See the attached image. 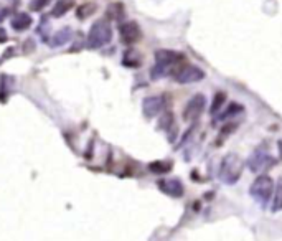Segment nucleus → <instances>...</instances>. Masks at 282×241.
Wrapping results in <instances>:
<instances>
[{
	"instance_id": "obj_13",
	"label": "nucleus",
	"mask_w": 282,
	"mask_h": 241,
	"mask_svg": "<svg viewBox=\"0 0 282 241\" xmlns=\"http://www.w3.org/2000/svg\"><path fill=\"white\" fill-rule=\"evenodd\" d=\"M122 65L125 68H140L142 66V55L137 52L135 48L125 50V53L122 56Z\"/></svg>"
},
{
	"instance_id": "obj_7",
	"label": "nucleus",
	"mask_w": 282,
	"mask_h": 241,
	"mask_svg": "<svg viewBox=\"0 0 282 241\" xmlns=\"http://www.w3.org/2000/svg\"><path fill=\"white\" fill-rule=\"evenodd\" d=\"M119 36L124 45H135L142 40V28L137 22H122L119 23Z\"/></svg>"
},
{
	"instance_id": "obj_6",
	"label": "nucleus",
	"mask_w": 282,
	"mask_h": 241,
	"mask_svg": "<svg viewBox=\"0 0 282 241\" xmlns=\"http://www.w3.org/2000/svg\"><path fill=\"white\" fill-rule=\"evenodd\" d=\"M206 78V73L197 65H180L173 71V79L180 85H192L198 83Z\"/></svg>"
},
{
	"instance_id": "obj_5",
	"label": "nucleus",
	"mask_w": 282,
	"mask_h": 241,
	"mask_svg": "<svg viewBox=\"0 0 282 241\" xmlns=\"http://www.w3.org/2000/svg\"><path fill=\"white\" fill-rule=\"evenodd\" d=\"M275 162L277 160H275V158L266 150L264 145H262V147H258L251 154V157L248 158V167L251 172L258 174V172H264V170L274 167Z\"/></svg>"
},
{
	"instance_id": "obj_18",
	"label": "nucleus",
	"mask_w": 282,
	"mask_h": 241,
	"mask_svg": "<svg viewBox=\"0 0 282 241\" xmlns=\"http://www.w3.org/2000/svg\"><path fill=\"white\" fill-rule=\"evenodd\" d=\"M173 169V162L172 160H154L149 164V170L155 175H164L168 174Z\"/></svg>"
},
{
	"instance_id": "obj_16",
	"label": "nucleus",
	"mask_w": 282,
	"mask_h": 241,
	"mask_svg": "<svg viewBox=\"0 0 282 241\" xmlns=\"http://www.w3.org/2000/svg\"><path fill=\"white\" fill-rule=\"evenodd\" d=\"M106 15H108L109 20L114 22H121L122 18L125 17V7L122 2H112L109 4L108 10H106Z\"/></svg>"
},
{
	"instance_id": "obj_1",
	"label": "nucleus",
	"mask_w": 282,
	"mask_h": 241,
	"mask_svg": "<svg viewBox=\"0 0 282 241\" xmlns=\"http://www.w3.org/2000/svg\"><path fill=\"white\" fill-rule=\"evenodd\" d=\"M155 65L150 69V78L154 81L164 78V76L173 73L183 61V55L173 50H157L155 52Z\"/></svg>"
},
{
	"instance_id": "obj_14",
	"label": "nucleus",
	"mask_w": 282,
	"mask_h": 241,
	"mask_svg": "<svg viewBox=\"0 0 282 241\" xmlns=\"http://www.w3.org/2000/svg\"><path fill=\"white\" fill-rule=\"evenodd\" d=\"M14 78H10L9 74H2V78H0V103H7L9 96L14 91Z\"/></svg>"
},
{
	"instance_id": "obj_19",
	"label": "nucleus",
	"mask_w": 282,
	"mask_h": 241,
	"mask_svg": "<svg viewBox=\"0 0 282 241\" xmlns=\"http://www.w3.org/2000/svg\"><path fill=\"white\" fill-rule=\"evenodd\" d=\"M282 210V179L277 182V185L274 187L272 193V204H271V212L277 213Z\"/></svg>"
},
{
	"instance_id": "obj_12",
	"label": "nucleus",
	"mask_w": 282,
	"mask_h": 241,
	"mask_svg": "<svg viewBox=\"0 0 282 241\" xmlns=\"http://www.w3.org/2000/svg\"><path fill=\"white\" fill-rule=\"evenodd\" d=\"M31 23H33V20H31V17L27 14V12H18V14L12 17L10 25L15 31H25L31 27Z\"/></svg>"
},
{
	"instance_id": "obj_26",
	"label": "nucleus",
	"mask_w": 282,
	"mask_h": 241,
	"mask_svg": "<svg viewBox=\"0 0 282 241\" xmlns=\"http://www.w3.org/2000/svg\"><path fill=\"white\" fill-rule=\"evenodd\" d=\"M5 17H7V10H2V12H0V22H4Z\"/></svg>"
},
{
	"instance_id": "obj_24",
	"label": "nucleus",
	"mask_w": 282,
	"mask_h": 241,
	"mask_svg": "<svg viewBox=\"0 0 282 241\" xmlns=\"http://www.w3.org/2000/svg\"><path fill=\"white\" fill-rule=\"evenodd\" d=\"M9 40V36H7V31H5V28L0 27V43H5Z\"/></svg>"
},
{
	"instance_id": "obj_22",
	"label": "nucleus",
	"mask_w": 282,
	"mask_h": 241,
	"mask_svg": "<svg viewBox=\"0 0 282 241\" xmlns=\"http://www.w3.org/2000/svg\"><path fill=\"white\" fill-rule=\"evenodd\" d=\"M172 126H173V114L172 112H165L164 116L160 117V120H159V129L168 131V129H172Z\"/></svg>"
},
{
	"instance_id": "obj_4",
	"label": "nucleus",
	"mask_w": 282,
	"mask_h": 241,
	"mask_svg": "<svg viewBox=\"0 0 282 241\" xmlns=\"http://www.w3.org/2000/svg\"><path fill=\"white\" fill-rule=\"evenodd\" d=\"M274 193V180L267 175H259L249 187V195L256 204H259L262 208H267L269 202Z\"/></svg>"
},
{
	"instance_id": "obj_8",
	"label": "nucleus",
	"mask_w": 282,
	"mask_h": 241,
	"mask_svg": "<svg viewBox=\"0 0 282 241\" xmlns=\"http://www.w3.org/2000/svg\"><path fill=\"white\" fill-rule=\"evenodd\" d=\"M205 106H206V96L205 94H195V96H192V99L188 101L185 109H183V119L185 120H197L200 116H202V112L205 111Z\"/></svg>"
},
{
	"instance_id": "obj_20",
	"label": "nucleus",
	"mask_w": 282,
	"mask_h": 241,
	"mask_svg": "<svg viewBox=\"0 0 282 241\" xmlns=\"http://www.w3.org/2000/svg\"><path fill=\"white\" fill-rule=\"evenodd\" d=\"M98 10V5L92 4V2H86L83 5H79L78 10H76V17L79 18V20H86V18H89L94 12Z\"/></svg>"
},
{
	"instance_id": "obj_25",
	"label": "nucleus",
	"mask_w": 282,
	"mask_h": 241,
	"mask_svg": "<svg viewBox=\"0 0 282 241\" xmlns=\"http://www.w3.org/2000/svg\"><path fill=\"white\" fill-rule=\"evenodd\" d=\"M277 149H279V158L282 160V139L277 142Z\"/></svg>"
},
{
	"instance_id": "obj_3",
	"label": "nucleus",
	"mask_w": 282,
	"mask_h": 241,
	"mask_svg": "<svg viewBox=\"0 0 282 241\" xmlns=\"http://www.w3.org/2000/svg\"><path fill=\"white\" fill-rule=\"evenodd\" d=\"M112 40V28L109 22L106 18H101V20L94 22L89 28V33H87V40L86 45L89 50H98L106 47L108 43Z\"/></svg>"
},
{
	"instance_id": "obj_17",
	"label": "nucleus",
	"mask_w": 282,
	"mask_h": 241,
	"mask_svg": "<svg viewBox=\"0 0 282 241\" xmlns=\"http://www.w3.org/2000/svg\"><path fill=\"white\" fill-rule=\"evenodd\" d=\"M241 112H244V106H241L240 103H231L229 106H228V109H224L221 114H218V116L215 117V120L218 123H223V120H228V119H231V117H234V116H238V114H241Z\"/></svg>"
},
{
	"instance_id": "obj_9",
	"label": "nucleus",
	"mask_w": 282,
	"mask_h": 241,
	"mask_svg": "<svg viewBox=\"0 0 282 241\" xmlns=\"http://www.w3.org/2000/svg\"><path fill=\"white\" fill-rule=\"evenodd\" d=\"M157 187L162 193L172 196V198H180L185 193V187L180 179H160L157 182Z\"/></svg>"
},
{
	"instance_id": "obj_15",
	"label": "nucleus",
	"mask_w": 282,
	"mask_h": 241,
	"mask_svg": "<svg viewBox=\"0 0 282 241\" xmlns=\"http://www.w3.org/2000/svg\"><path fill=\"white\" fill-rule=\"evenodd\" d=\"M74 4H76V0H56V4L53 5V10H52V17L60 18L63 15H66L74 7Z\"/></svg>"
},
{
	"instance_id": "obj_2",
	"label": "nucleus",
	"mask_w": 282,
	"mask_h": 241,
	"mask_svg": "<svg viewBox=\"0 0 282 241\" xmlns=\"http://www.w3.org/2000/svg\"><path fill=\"white\" fill-rule=\"evenodd\" d=\"M244 170V160L236 154H228L221 158L218 167V179L226 185H234L240 182Z\"/></svg>"
},
{
	"instance_id": "obj_23",
	"label": "nucleus",
	"mask_w": 282,
	"mask_h": 241,
	"mask_svg": "<svg viewBox=\"0 0 282 241\" xmlns=\"http://www.w3.org/2000/svg\"><path fill=\"white\" fill-rule=\"evenodd\" d=\"M53 0H31L30 2V10L31 12H43Z\"/></svg>"
},
{
	"instance_id": "obj_10",
	"label": "nucleus",
	"mask_w": 282,
	"mask_h": 241,
	"mask_svg": "<svg viewBox=\"0 0 282 241\" xmlns=\"http://www.w3.org/2000/svg\"><path fill=\"white\" fill-rule=\"evenodd\" d=\"M165 101L164 96H147L142 101V112L147 119H152L155 116H159L164 109Z\"/></svg>"
},
{
	"instance_id": "obj_11",
	"label": "nucleus",
	"mask_w": 282,
	"mask_h": 241,
	"mask_svg": "<svg viewBox=\"0 0 282 241\" xmlns=\"http://www.w3.org/2000/svg\"><path fill=\"white\" fill-rule=\"evenodd\" d=\"M71 38H73V28L71 27H63V28H60L58 31H56L52 38H50L48 45L52 48H60L63 45H66L68 42H71Z\"/></svg>"
},
{
	"instance_id": "obj_21",
	"label": "nucleus",
	"mask_w": 282,
	"mask_h": 241,
	"mask_svg": "<svg viewBox=\"0 0 282 241\" xmlns=\"http://www.w3.org/2000/svg\"><path fill=\"white\" fill-rule=\"evenodd\" d=\"M224 103H226V93H224V91H218L215 94V98H213V103H211V107H210V114L216 116V112L221 109Z\"/></svg>"
}]
</instances>
